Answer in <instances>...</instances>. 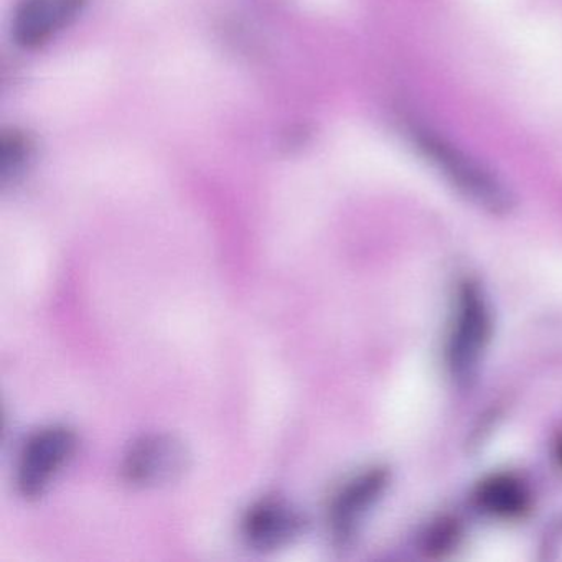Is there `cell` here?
<instances>
[{
	"instance_id": "obj_7",
	"label": "cell",
	"mask_w": 562,
	"mask_h": 562,
	"mask_svg": "<svg viewBox=\"0 0 562 562\" xmlns=\"http://www.w3.org/2000/svg\"><path fill=\"white\" fill-rule=\"evenodd\" d=\"M85 5L87 0H19L12 37L29 50L44 47L83 14Z\"/></svg>"
},
{
	"instance_id": "obj_1",
	"label": "cell",
	"mask_w": 562,
	"mask_h": 562,
	"mask_svg": "<svg viewBox=\"0 0 562 562\" xmlns=\"http://www.w3.org/2000/svg\"><path fill=\"white\" fill-rule=\"evenodd\" d=\"M407 133L424 159L470 202L496 215L513 209V195L505 183L465 150L416 120H409Z\"/></svg>"
},
{
	"instance_id": "obj_2",
	"label": "cell",
	"mask_w": 562,
	"mask_h": 562,
	"mask_svg": "<svg viewBox=\"0 0 562 562\" xmlns=\"http://www.w3.org/2000/svg\"><path fill=\"white\" fill-rule=\"evenodd\" d=\"M493 315L482 289L465 282L457 291L447 335L446 360L459 383L473 380L492 340Z\"/></svg>"
},
{
	"instance_id": "obj_10",
	"label": "cell",
	"mask_w": 562,
	"mask_h": 562,
	"mask_svg": "<svg viewBox=\"0 0 562 562\" xmlns=\"http://www.w3.org/2000/svg\"><path fill=\"white\" fill-rule=\"evenodd\" d=\"M559 460H561L562 463V442L561 446H559Z\"/></svg>"
},
{
	"instance_id": "obj_8",
	"label": "cell",
	"mask_w": 562,
	"mask_h": 562,
	"mask_svg": "<svg viewBox=\"0 0 562 562\" xmlns=\"http://www.w3.org/2000/svg\"><path fill=\"white\" fill-rule=\"evenodd\" d=\"M476 502L483 512L509 518L525 512L529 495L526 486L515 476L496 475L479 486Z\"/></svg>"
},
{
	"instance_id": "obj_5",
	"label": "cell",
	"mask_w": 562,
	"mask_h": 562,
	"mask_svg": "<svg viewBox=\"0 0 562 562\" xmlns=\"http://www.w3.org/2000/svg\"><path fill=\"white\" fill-rule=\"evenodd\" d=\"M304 513L281 496L256 499L246 509L239 525L243 541L252 551L274 552L304 535Z\"/></svg>"
},
{
	"instance_id": "obj_9",
	"label": "cell",
	"mask_w": 562,
	"mask_h": 562,
	"mask_svg": "<svg viewBox=\"0 0 562 562\" xmlns=\"http://www.w3.org/2000/svg\"><path fill=\"white\" fill-rule=\"evenodd\" d=\"M29 159V143L21 136V134H8L2 137L0 144V172L2 179L8 182L9 179H14Z\"/></svg>"
},
{
	"instance_id": "obj_6",
	"label": "cell",
	"mask_w": 562,
	"mask_h": 562,
	"mask_svg": "<svg viewBox=\"0 0 562 562\" xmlns=\"http://www.w3.org/2000/svg\"><path fill=\"white\" fill-rule=\"evenodd\" d=\"M387 485V470L371 467L351 476L340 486L328 506V529L338 548H347L357 539L367 519Z\"/></svg>"
},
{
	"instance_id": "obj_3",
	"label": "cell",
	"mask_w": 562,
	"mask_h": 562,
	"mask_svg": "<svg viewBox=\"0 0 562 562\" xmlns=\"http://www.w3.org/2000/svg\"><path fill=\"white\" fill-rule=\"evenodd\" d=\"M78 437L64 424L41 427L25 439L15 467V486L25 499L47 492L77 452Z\"/></svg>"
},
{
	"instance_id": "obj_4",
	"label": "cell",
	"mask_w": 562,
	"mask_h": 562,
	"mask_svg": "<svg viewBox=\"0 0 562 562\" xmlns=\"http://www.w3.org/2000/svg\"><path fill=\"white\" fill-rule=\"evenodd\" d=\"M192 456L182 439L167 432L137 437L124 452L121 476L134 488H159L186 475Z\"/></svg>"
}]
</instances>
